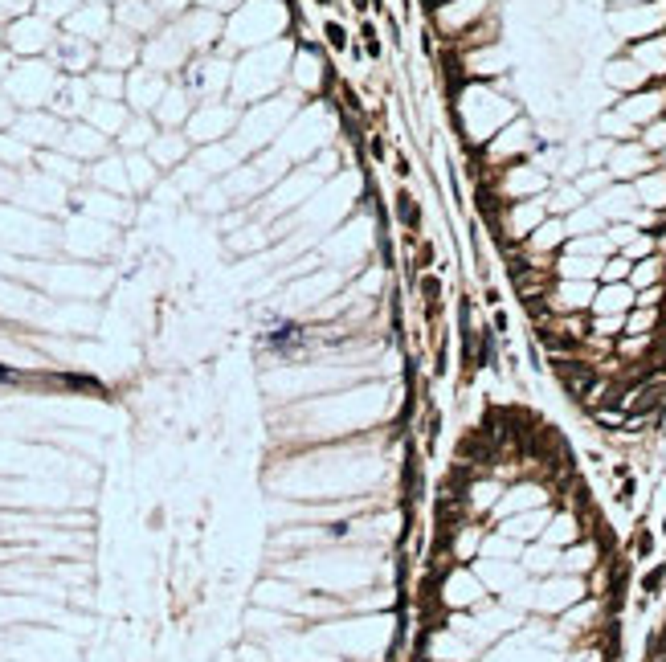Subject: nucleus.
Here are the masks:
<instances>
[{"label": "nucleus", "instance_id": "obj_10", "mask_svg": "<svg viewBox=\"0 0 666 662\" xmlns=\"http://www.w3.org/2000/svg\"><path fill=\"white\" fill-rule=\"evenodd\" d=\"M368 151H372V160H384V140H381V135H372V140H368Z\"/></svg>", "mask_w": 666, "mask_h": 662}, {"label": "nucleus", "instance_id": "obj_4", "mask_svg": "<svg viewBox=\"0 0 666 662\" xmlns=\"http://www.w3.org/2000/svg\"><path fill=\"white\" fill-rule=\"evenodd\" d=\"M397 217H401V225L405 229H409V225H417V201H413V196H409V192H401V196H397Z\"/></svg>", "mask_w": 666, "mask_h": 662}, {"label": "nucleus", "instance_id": "obj_3", "mask_svg": "<svg viewBox=\"0 0 666 662\" xmlns=\"http://www.w3.org/2000/svg\"><path fill=\"white\" fill-rule=\"evenodd\" d=\"M131 90H135V98H143L140 107H156V98H160V82H156V78L147 82L143 74H135V78H131Z\"/></svg>", "mask_w": 666, "mask_h": 662}, {"label": "nucleus", "instance_id": "obj_9", "mask_svg": "<svg viewBox=\"0 0 666 662\" xmlns=\"http://www.w3.org/2000/svg\"><path fill=\"white\" fill-rule=\"evenodd\" d=\"M95 86L102 90V95H119V90H123L119 78H95Z\"/></svg>", "mask_w": 666, "mask_h": 662}, {"label": "nucleus", "instance_id": "obj_5", "mask_svg": "<svg viewBox=\"0 0 666 662\" xmlns=\"http://www.w3.org/2000/svg\"><path fill=\"white\" fill-rule=\"evenodd\" d=\"M147 140H156V135H151V127H147V123H131V127H127V131H123V143H147Z\"/></svg>", "mask_w": 666, "mask_h": 662}, {"label": "nucleus", "instance_id": "obj_8", "mask_svg": "<svg viewBox=\"0 0 666 662\" xmlns=\"http://www.w3.org/2000/svg\"><path fill=\"white\" fill-rule=\"evenodd\" d=\"M327 41H332V49H348V33H344V25H327Z\"/></svg>", "mask_w": 666, "mask_h": 662}, {"label": "nucleus", "instance_id": "obj_7", "mask_svg": "<svg viewBox=\"0 0 666 662\" xmlns=\"http://www.w3.org/2000/svg\"><path fill=\"white\" fill-rule=\"evenodd\" d=\"M151 151H156V156H160V160H164V164H168V160H176V156H180L184 147H180V143H176V140H160V143H156V147H151Z\"/></svg>", "mask_w": 666, "mask_h": 662}, {"label": "nucleus", "instance_id": "obj_2", "mask_svg": "<svg viewBox=\"0 0 666 662\" xmlns=\"http://www.w3.org/2000/svg\"><path fill=\"white\" fill-rule=\"evenodd\" d=\"M638 662H666V609L658 614V621L646 630L642 650H638Z\"/></svg>", "mask_w": 666, "mask_h": 662}, {"label": "nucleus", "instance_id": "obj_1", "mask_svg": "<svg viewBox=\"0 0 666 662\" xmlns=\"http://www.w3.org/2000/svg\"><path fill=\"white\" fill-rule=\"evenodd\" d=\"M625 552L564 426L478 401L433 491L409 662H625Z\"/></svg>", "mask_w": 666, "mask_h": 662}, {"label": "nucleus", "instance_id": "obj_6", "mask_svg": "<svg viewBox=\"0 0 666 662\" xmlns=\"http://www.w3.org/2000/svg\"><path fill=\"white\" fill-rule=\"evenodd\" d=\"M131 168H135V172H131V176H135V184H151V180H156L151 164H147V160H140V156H131Z\"/></svg>", "mask_w": 666, "mask_h": 662}]
</instances>
